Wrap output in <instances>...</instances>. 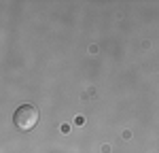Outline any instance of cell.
<instances>
[{
	"label": "cell",
	"instance_id": "6da1fadb",
	"mask_svg": "<svg viewBox=\"0 0 159 153\" xmlns=\"http://www.w3.org/2000/svg\"><path fill=\"white\" fill-rule=\"evenodd\" d=\"M13 121H15V126L19 128L21 132H30L38 123V111L34 106H30V104H24V106H19L15 111Z\"/></svg>",
	"mask_w": 159,
	"mask_h": 153
}]
</instances>
